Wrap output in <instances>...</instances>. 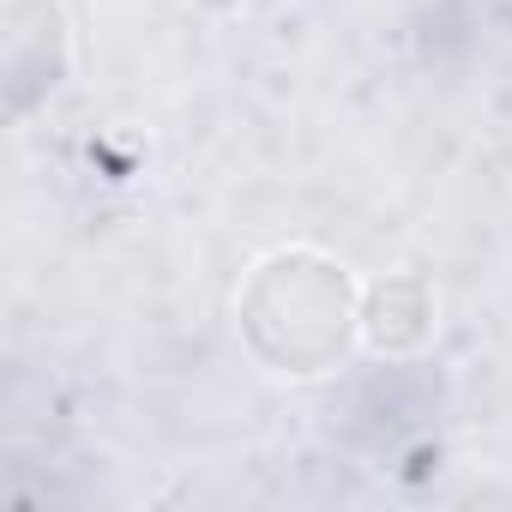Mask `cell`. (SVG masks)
I'll use <instances>...</instances> for the list:
<instances>
[{
  "mask_svg": "<svg viewBox=\"0 0 512 512\" xmlns=\"http://www.w3.org/2000/svg\"><path fill=\"white\" fill-rule=\"evenodd\" d=\"M434 332V296L416 284V278H380L368 290V308H362V338L386 356H404L416 350L422 338Z\"/></svg>",
  "mask_w": 512,
  "mask_h": 512,
  "instance_id": "obj_2",
  "label": "cell"
},
{
  "mask_svg": "<svg viewBox=\"0 0 512 512\" xmlns=\"http://www.w3.org/2000/svg\"><path fill=\"white\" fill-rule=\"evenodd\" d=\"M356 332V284L320 247H278L241 284V338L272 374H332Z\"/></svg>",
  "mask_w": 512,
  "mask_h": 512,
  "instance_id": "obj_1",
  "label": "cell"
}]
</instances>
